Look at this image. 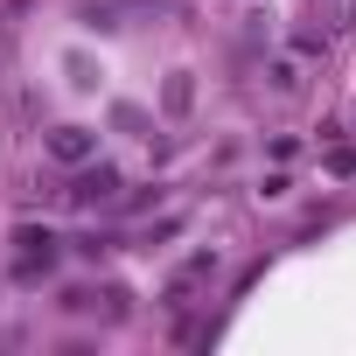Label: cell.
<instances>
[{
  "mask_svg": "<svg viewBox=\"0 0 356 356\" xmlns=\"http://www.w3.org/2000/svg\"><path fill=\"white\" fill-rule=\"evenodd\" d=\"M210 273H217V252H196V259H189L182 273H175V280L161 286V307H189V293H196V286H203Z\"/></svg>",
  "mask_w": 356,
  "mask_h": 356,
  "instance_id": "obj_1",
  "label": "cell"
},
{
  "mask_svg": "<svg viewBox=\"0 0 356 356\" xmlns=\"http://www.w3.org/2000/svg\"><path fill=\"white\" fill-rule=\"evenodd\" d=\"M112 196H119V175H112V168L77 175V189H70V203H112Z\"/></svg>",
  "mask_w": 356,
  "mask_h": 356,
  "instance_id": "obj_2",
  "label": "cell"
},
{
  "mask_svg": "<svg viewBox=\"0 0 356 356\" xmlns=\"http://www.w3.org/2000/svg\"><path fill=\"white\" fill-rule=\"evenodd\" d=\"M49 154H56V161H63V168H77V161H84V154H91V140H84V133H77V126H63V133H56V140H49Z\"/></svg>",
  "mask_w": 356,
  "mask_h": 356,
  "instance_id": "obj_3",
  "label": "cell"
},
{
  "mask_svg": "<svg viewBox=\"0 0 356 356\" xmlns=\"http://www.w3.org/2000/svg\"><path fill=\"white\" fill-rule=\"evenodd\" d=\"M22 266H29V273H35V266H56V238H49V231H42V238L22 231Z\"/></svg>",
  "mask_w": 356,
  "mask_h": 356,
  "instance_id": "obj_4",
  "label": "cell"
}]
</instances>
